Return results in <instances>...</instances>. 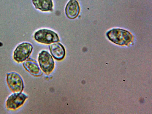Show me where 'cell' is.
<instances>
[{
    "mask_svg": "<svg viewBox=\"0 0 152 114\" xmlns=\"http://www.w3.org/2000/svg\"><path fill=\"white\" fill-rule=\"evenodd\" d=\"M108 39L113 42L120 45L127 44L132 39V35L128 31L120 29H113L107 33Z\"/></svg>",
    "mask_w": 152,
    "mask_h": 114,
    "instance_id": "1",
    "label": "cell"
},
{
    "mask_svg": "<svg viewBox=\"0 0 152 114\" xmlns=\"http://www.w3.org/2000/svg\"><path fill=\"white\" fill-rule=\"evenodd\" d=\"M34 38L39 42L50 44L59 41L58 35L53 31L47 29L39 30L35 32Z\"/></svg>",
    "mask_w": 152,
    "mask_h": 114,
    "instance_id": "2",
    "label": "cell"
},
{
    "mask_svg": "<svg viewBox=\"0 0 152 114\" xmlns=\"http://www.w3.org/2000/svg\"><path fill=\"white\" fill-rule=\"evenodd\" d=\"M38 61L42 70L47 74H49L54 69V62L53 58L46 51L43 50L39 54Z\"/></svg>",
    "mask_w": 152,
    "mask_h": 114,
    "instance_id": "3",
    "label": "cell"
},
{
    "mask_svg": "<svg viewBox=\"0 0 152 114\" xmlns=\"http://www.w3.org/2000/svg\"><path fill=\"white\" fill-rule=\"evenodd\" d=\"M33 49V47L30 43L23 42L17 47L14 53V58L18 62H23L29 56Z\"/></svg>",
    "mask_w": 152,
    "mask_h": 114,
    "instance_id": "4",
    "label": "cell"
},
{
    "mask_svg": "<svg viewBox=\"0 0 152 114\" xmlns=\"http://www.w3.org/2000/svg\"><path fill=\"white\" fill-rule=\"evenodd\" d=\"M7 81L9 87L13 92L20 93L23 88L22 78L17 73L12 72L7 74Z\"/></svg>",
    "mask_w": 152,
    "mask_h": 114,
    "instance_id": "5",
    "label": "cell"
},
{
    "mask_svg": "<svg viewBox=\"0 0 152 114\" xmlns=\"http://www.w3.org/2000/svg\"><path fill=\"white\" fill-rule=\"evenodd\" d=\"M27 98L24 94L15 93L10 95L6 101V106L10 109L15 110L21 105Z\"/></svg>",
    "mask_w": 152,
    "mask_h": 114,
    "instance_id": "6",
    "label": "cell"
},
{
    "mask_svg": "<svg viewBox=\"0 0 152 114\" xmlns=\"http://www.w3.org/2000/svg\"><path fill=\"white\" fill-rule=\"evenodd\" d=\"M67 16L71 19L76 18L80 11V7L77 0H70L67 4L65 9Z\"/></svg>",
    "mask_w": 152,
    "mask_h": 114,
    "instance_id": "7",
    "label": "cell"
},
{
    "mask_svg": "<svg viewBox=\"0 0 152 114\" xmlns=\"http://www.w3.org/2000/svg\"><path fill=\"white\" fill-rule=\"evenodd\" d=\"M50 49L51 53L55 59L60 60L64 58L65 55V49L63 45L59 42L50 45Z\"/></svg>",
    "mask_w": 152,
    "mask_h": 114,
    "instance_id": "8",
    "label": "cell"
},
{
    "mask_svg": "<svg viewBox=\"0 0 152 114\" xmlns=\"http://www.w3.org/2000/svg\"><path fill=\"white\" fill-rule=\"evenodd\" d=\"M23 65L26 70L34 76H39L42 74L37 62L31 58H29L25 61L23 63Z\"/></svg>",
    "mask_w": 152,
    "mask_h": 114,
    "instance_id": "9",
    "label": "cell"
},
{
    "mask_svg": "<svg viewBox=\"0 0 152 114\" xmlns=\"http://www.w3.org/2000/svg\"><path fill=\"white\" fill-rule=\"evenodd\" d=\"M32 2L35 8L41 11H47L52 10V0H32Z\"/></svg>",
    "mask_w": 152,
    "mask_h": 114,
    "instance_id": "10",
    "label": "cell"
}]
</instances>
